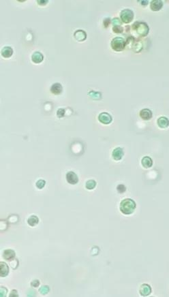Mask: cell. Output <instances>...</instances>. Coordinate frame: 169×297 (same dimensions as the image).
<instances>
[{
  "label": "cell",
  "mask_w": 169,
  "mask_h": 297,
  "mask_svg": "<svg viewBox=\"0 0 169 297\" xmlns=\"http://www.w3.org/2000/svg\"><path fill=\"white\" fill-rule=\"evenodd\" d=\"M136 208V203L130 198L122 200L120 205V210L125 215H130L134 211Z\"/></svg>",
  "instance_id": "6da1fadb"
},
{
  "label": "cell",
  "mask_w": 169,
  "mask_h": 297,
  "mask_svg": "<svg viewBox=\"0 0 169 297\" xmlns=\"http://www.w3.org/2000/svg\"><path fill=\"white\" fill-rule=\"evenodd\" d=\"M125 47V41L124 38L116 37L111 42V47L115 51H122Z\"/></svg>",
  "instance_id": "7a4b0ae2"
},
{
  "label": "cell",
  "mask_w": 169,
  "mask_h": 297,
  "mask_svg": "<svg viewBox=\"0 0 169 297\" xmlns=\"http://www.w3.org/2000/svg\"><path fill=\"white\" fill-rule=\"evenodd\" d=\"M121 19L124 23H129L133 20L134 18V13L132 10L129 9H125L122 10L120 14Z\"/></svg>",
  "instance_id": "3957f363"
},
{
  "label": "cell",
  "mask_w": 169,
  "mask_h": 297,
  "mask_svg": "<svg viewBox=\"0 0 169 297\" xmlns=\"http://www.w3.org/2000/svg\"><path fill=\"white\" fill-rule=\"evenodd\" d=\"M137 33L141 36H146L149 33V27L145 23H134Z\"/></svg>",
  "instance_id": "277c9868"
},
{
  "label": "cell",
  "mask_w": 169,
  "mask_h": 297,
  "mask_svg": "<svg viewBox=\"0 0 169 297\" xmlns=\"http://www.w3.org/2000/svg\"><path fill=\"white\" fill-rule=\"evenodd\" d=\"M66 180L68 183L75 185L79 182V178L76 174L72 171H70L66 174Z\"/></svg>",
  "instance_id": "5b68a950"
},
{
  "label": "cell",
  "mask_w": 169,
  "mask_h": 297,
  "mask_svg": "<svg viewBox=\"0 0 169 297\" xmlns=\"http://www.w3.org/2000/svg\"><path fill=\"white\" fill-rule=\"evenodd\" d=\"M98 119L103 124H109L112 122L111 116L107 113H102L98 116Z\"/></svg>",
  "instance_id": "8992f818"
},
{
  "label": "cell",
  "mask_w": 169,
  "mask_h": 297,
  "mask_svg": "<svg viewBox=\"0 0 169 297\" xmlns=\"http://www.w3.org/2000/svg\"><path fill=\"white\" fill-rule=\"evenodd\" d=\"M15 256L16 253L15 252V251L12 250H6L4 251L2 256H3L4 258L7 260V261H11V260L15 259Z\"/></svg>",
  "instance_id": "52a82bcc"
},
{
  "label": "cell",
  "mask_w": 169,
  "mask_h": 297,
  "mask_svg": "<svg viewBox=\"0 0 169 297\" xmlns=\"http://www.w3.org/2000/svg\"><path fill=\"white\" fill-rule=\"evenodd\" d=\"M44 59V56L40 52L36 51L31 56V60L35 63H40Z\"/></svg>",
  "instance_id": "ba28073f"
},
{
  "label": "cell",
  "mask_w": 169,
  "mask_h": 297,
  "mask_svg": "<svg viewBox=\"0 0 169 297\" xmlns=\"http://www.w3.org/2000/svg\"><path fill=\"white\" fill-rule=\"evenodd\" d=\"M124 156V151L122 148L118 147L113 150V157L115 160H120Z\"/></svg>",
  "instance_id": "9c48e42d"
},
{
  "label": "cell",
  "mask_w": 169,
  "mask_h": 297,
  "mask_svg": "<svg viewBox=\"0 0 169 297\" xmlns=\"http://www.w3.org/2000/svg\"><path fill=\"white\" fill-rule=\"evenodd\" d=\"M163 3L160 0H154L151 3V9L153 11H159L162 8Z\"/></svg>",
  "instance_id": "30bf717a"
},
{
  "label": "cell",
  "mask_w": 169,
  "mask_h": 297,
  "mask_svg": "<svg viewBox=\"0 0 169 297\" xmlns=\"http://www.w3.org/2000/svg\"><path fill=\"white\" fill-rule=\"evenodd\" d=\"M151 292H152V288L149 285L143 284L141 285L140 288V294L143 296H147L149 295Z\"/></svg>",
  "instance_id": "8fae6325"
},
{
  "label": "cell",
  "mask_w": 169,
  "mask_h": 297,
  "mask_svg": "<svg viewBox=\"0 0 169 297\" xmlns=\"http://www.w3.org/2000/svg\"><path fill=\"white\" fill-rule=\"evenodd\" d=\"M140 116L144 120H149L152 116V113L149 109L145 108L140 112Z\"/></svg>",
  "instance_id": "7c38bea8"
},
{
  "label": "cell",
  "mask_w": 169,
  "mask_h": 297,
  "mask_svg": "<svg viewBox=\"0 0 169 297\" xmlns=\"http://www.w3.org/2000/svg\"><path fill=\"white\" fill-rule=\"evenodd\" d=\"M51 91L55 95H59L62 92V86L58 83H54L51 87Z\"/></svg>",
  "instance_id": "4fadbf2b"
},
{
  "label": "cell",
  "mask_w": 169,
  "mask_h": 297,
  "mask_svg": "<svg viewBox=\"0 0 169 297\" xmlns=\"http://www.w3.org/2000/svg\"><path fill=\"white\" fill-rule=\"evenodd\" d=\"M13 50L10 47H5L1 50V55L4 58H9L12 55Z\"/></svg>",
  "instance_id": "5bb4252c"
},
{
  "label": "cell",
  "mask_w": 169,
  "mask_h": 297,
  "mask_svg": "<svg viewBox=\"0 0 169 297\" xmlns=\"http://www.w3.org/2000/svg\"><path fill=\"white\" fill-rule=\"evenodd\" d=\"M0 268H1V269H0L1 270V274H0L1 277H6L9 273V268L8 265L5 262H1V263H0Z\"/></svg>",
  "instance_id": "9a60e30c"
},
{
  "label": "cell",
  "mask_w": 169,
  "mask_h": 297,
  "mask_svg": "<svg viewBox=\"0 0 169 297\" xmlns=\"http://www.w3.org/2000/svg\"><path fill=\"white\" fill-rule=\"evenodd\" d=\"M157 125H159L161 128H166L169 125V121L167 118L162 116L157 120Z\"/></svg>",
  "instance_id": "2e32d148"
},
{
  "label": "cell",
  "mask_w": 169,
  "mask_h": 297,
  "mask_svg": "<svg viewBox=\"0 0 169 297\" xmlns=\"http://www.w3.org/2000/svg\"><path fill=\"white\" fill-rule=\"evenodd\" d=\"M74 38L78 41H84L87 38L86 33L83 30H78L74 33Z\"/></svg>",
  "instance_id": "e0dca14e"
},
{
  "label": "cell",
  "mask_w": 169,
  "mask_h": 297,
  "mask_svg": "<svg viewBox=\"0 0 169 297\" xmlns=\"http://www.w3.org/2000/svg\"><path fill=\"white\" fill-rule=\"evenodd\" d=\"M27 223L30 226H35L39 223V219L37 216L36 215H31L29 218L28 220H27Z\"/></svg>",
  "instance_id": "ac0fdd59"
},
{
  "label": "cell",
  "mask_w": 169,
  "mask_h": 297,
  "mask_svg": "<svg viewBox=\"0 0 169 297\" xmlns=\"http://www.w3.org/2000/svg\"><path fill=\"white\" fill-rule=\"evenodd\" d=\"M152 160L149 157H144L142 159V164L146 168H150L152 166Z\"/></svg>",
  "instance_id": "d6986e66"
},
{
  "label": "cell",
  "mask_w": 169,
  "mask_h": 297,
  "mask_svg": "<svg viewBox=\"0 0 169 297\" xmlns=\"http://www.w3.org/2000/svg\"><path fill=\"white\" fill-rule=\"evenodd\" d=\"M95 186H96V183L94 181V180H90L87 182L86 183V188L88 189H93L95 188Z\"/></svg>",
  "instance_id": "ffe728a7"
},
{
  "label": "cell",
  "mask_w": 169,
  "mask_h": 297,
  "mask_svg": "<svg viewBox=\"0 0 169 297\" xmlns=\"http://www.w3.org/2000/svg\"><path fill=\"white\" fill-rule=\"evenodd\" d=\"M39 290H40V292L41 294H43V295H45V294L49 293L50 288H49V286H47V285H43V286L40 288Z\"/></svg>",
  "instance_id": "44dd1931"
},
{
  "label": "cell",
  "mask_w": 169,
  "mask_h": 297,
  "mask_svg": "<svg viewBox=\"0 0 169 297\" xmlns=\"http://www.w3.org/2000/svg\"><path fill=\"white\" fill-rule=\"evenodd\" d=\"M45 184H46V181H44V180H42V179H40V180H38V181L36 182V187H37V188L38 189H42L43 187H44L45 186Z\"/></svg>",
  "instance_id": "7402d4cb"
},
{
  "label": "cell",
  "mask_w": 169,
  "mask_h": 297,
  "mask_svg": "<svg viewBox=\"0 0 169 297\" xmlns=\"http://www.w3.org/2000/svg\"><path fill=\"white\" fill-rule=\"evenodd\" d=\"M112 23H113L114 27L119 26L121 24V21H120V20L118 19V18H115V19H113V20H112Z\"/></svg>",
  "instance_id": "603a6c76"
},
{
  "label": "cell",
  "mask_w": 169,
  "mask_h": 297,
  "mask_svg": "<svg viewBox=\"0 0 169 297\" xmlns=\"http://www.w3.org/2000/svg\"><path fill=\"white\" fill-rule=\"evenodd\" d=\"M64 114H65L64 109L60 108V109H59V110H58V113H57V115H58V117L60 118V117H63V116H64Z\"/></svg>",
  "instance_id": "cb8c5ba5"
},
{
  "label": "cell",
  "mask_w": 169,
  "mask_h": 297,
  "mask_svg": "<svg viewBox=\"0 0 169 297\" xmlns=\"http://www.w3.org/2000/svg\"><path fill=\"white\" fill-rule=\"evenodd\" d=\"M125 189H126V188H125V187L124 185H119L117 187V190L119 191V193H124L125 191Z\"/></svg>",
  "instance_id": "d4e9b609"
},
{
  "label": "cell",
  "mask_w": 169,
  "mask_h": 297,
  "mask_svg": "<svg viewBox=\"0 0 169 297\" xmlns=\"http://www.w3.org/2000/svg\"><path fill=\"white\" fill-rule=\"evenodd\" d=\"M113 31L115 33H121L123 31V28L120 26H116L113 27Z\"/></svg>",
  "instance_id": "484cf974"
},
{
  "label": "cell",
  "mask_w": 169,
  "mask_h": 297,
  "mask_svg": "<svg viewBox=\"0 0 169 297\" xmlns=\"http://www.w3.org/2000/svg\"><path fill=\"white\" fill-rule=\"evenodd\" d=\"M31 286L34 287V288H37V287L39 286L40 282L38 280H34V281H32V282H31Z\"/></svg>",
  "instance_id": "4316f807"
},
{
  "label": "cell",
  "mask_w": 169,
  "mask_h": 297,
  "mask_svg": "<svg viewBox=\"0 0 169 297\" xmlns=\"http://www.w3.org/2000/svg\"><path fill=\"white\" fill-rule=\"evenodd\" d=\"M7 292H8V290H7V289L5 288H4V287L1 288V291H0V295H1V296H5L6 295V294H7Z\"/></svg>",
  "instance_id": "83f0119b"
},
{
  "label": "cell",
  "mask_w": 169,
  "mask_h": 297,
  "mask_svg": "<svg viewBox=\"0 0 169 297\" xmlns=\"http://www.w3.org/2000/svg\"><path fill=\"white\" fill-rule=\"evenodd\" d=\"M18 296H19V295H18V293H17V290H13L12 292H11V293L10 294V297L11 296L17 297Z\"/></svg>",
  "instance_id": "f1b7e54d"
},
{
  "label": "cell",
  "mask_w": 169,
  "mask_h": 297,
  "mask_svg": "<svg viewBox=\"0 0 169 297\" xmlns=\"http://www.w3.org/2000/svg\"><path fill=\"white\" fill-rule=\"evenodd\" d=\"M110 22H111V20L109 19H106L104 20V25L107 27H108V25H109V23H110Z\"/></svg>",
  "instance_id": "f546056e"
},
{
  "label": "cell",
  "mask_w": 169,
  "mask_h": 297,
  "mask_svg": "<svg viewBox=\"0 0 169 297\" xmlns=\"http://www.w3.org/2000/svg\"><path fill=\"white\" fill-rule=\"evenodd\" d=\"M47 2L48 1H44V0H42V1H38V4H40V5H45L46 4H47Z\"/></svg>",
  "instance_id": "4dcf8cb0"
},
{
  "label": "cell",
  "mask_w": 169,
  "mask_h": 297,
  "mask_svg": "<svg viewBox=\"0 0 169 297\" xmlns=\"http://www.w3.org/2000/svg\"><path fill=\"white\" fill-rule=\"evenodd\" d=\"M148 4V1H143L142 4L143 5H146V4Z\"/></svg>",
  "instance_id": "1f68e13d"
}]
</instances>
